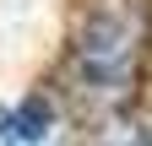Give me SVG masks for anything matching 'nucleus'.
Instances as JSON below:
<instances>
[{
	"label": "nucleus",
	"mask_w": 152,
	"mask_h": 146,
	"mask_svg": "<svg viewBox=\"0 0 152 146\" xmlns=\"http://www.w3.org/2000/svg\"><path fill=\"white\" fill-rule=\"evenodd\" d=\"M147 54V0H92L71 33V92L98 114H120L136 98Z\"/></svg>",
	"instance_id": "f257e3e1"
},
{
	"label": "nucleus",
	"mask_w": 152,
	"mask_h": 146,
	"mask_svg": "<svg viewBox=\"0 0 152 146\" xmlns=\"http://www.w3.org/2000/svg\"><path fill=\"white\" fill-rule=\"evenodd\" d=\"M11 119H16V141H44V135L54 130V108H49V98H44V92L22 98V103L11 108Z\"/></svg>",
	"instance_id": "f03ea898"
},
{
	"label": "nucleus",
	"mask_w": 152,
	"mask_h": 146,
	"mask_svg": "<svg viewBox=\"0 0 152 146\" xmlns=\"http://www.w3.org/2000/svg\"><path fill=\"white\" fill-rule=\"evenodd\" d=\"M0 146H22V141H16V119H11V108H0Z\"/></svg>",
	"instance_id": "20e7f679"
},
{
	"label": "nucleus",
	"mask_w": 152,
	"mask_h": 146,
	"mask_svg": "<svg viewBox=\"0 0 152 146\" xmlns=\"http://www.w3.org/2000/svg\"><path fill=\"white\" fill-rule=\"evenodd\" d=\"M98 146H152V124H147V130H125V135H109V141H98Z\"/></svg>",
	"instance_id": "7ed1b4c3"
}]
</instances>
